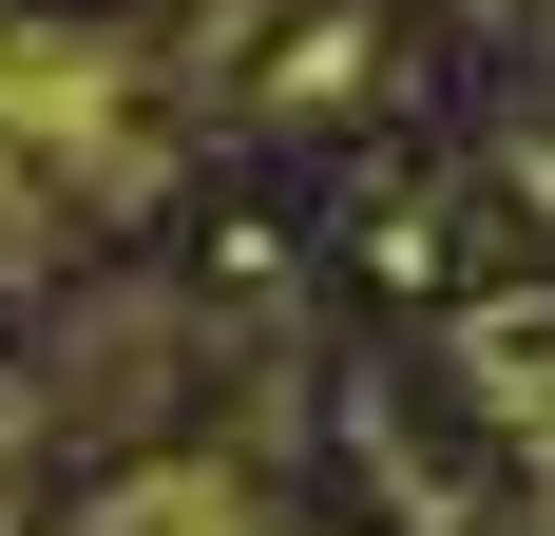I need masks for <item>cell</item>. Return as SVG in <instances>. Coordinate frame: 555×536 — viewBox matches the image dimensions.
Segmentation results:
<instances>
[{
	"label": "cell",
	"instance_id": "6da1fadb",
	"mask_svg": "<svg viewBox=\"0 0 555 536\" xmlns=\"http://www.w3.org/2000/svg\"><path fill=\"white\" fill-rule=\"evenodd\" d=\"M0 115H20V135H96V115H115V77H96V58H39V39H0Z\"/></svg>",
	"mask_w": 555,
	"mask_h": 536
}]
</instances>
